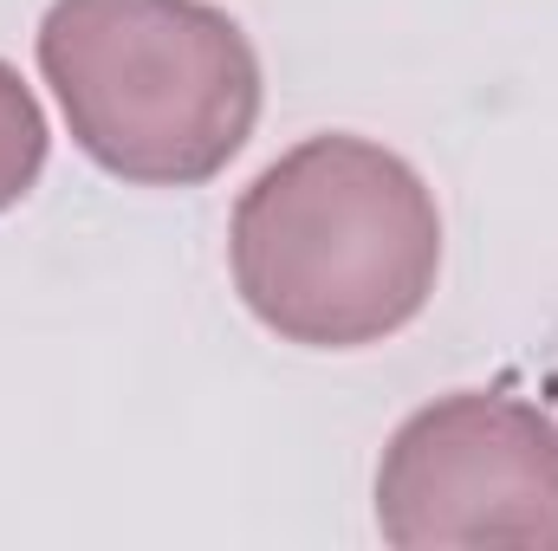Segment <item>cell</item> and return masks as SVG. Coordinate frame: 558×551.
<instances>
[{
	"mask_svg": "<svg viewBox=\"0 0 558 551\" xmlns=\"http://www.w3.org/2000/svg\"><path fill=\"white\" fill-rule=\"evenodd\" d=\"M247 311L305 351H364L403 331L441 273V208L371 137H305L254 175L228 234Z\"/></svg>",
	"mask_w": 558,
	"mask_h": 551,
	"instance_id": "6da1fadb",
	"label": "cell"
},
{
	"mask_svg": "<svg viewBox=\"0 0 558 551\" xmlns=\"http://www.w3.org/2000/svg\"><path fill=\"white\" fill-rule=\"evenodd\" d=\"M39 72L72 143L118 182L202 188L260 124V59L208 0H52Z\"/></svg>",
	"mask_w": 558,
	"mask_h": 551,
	"instance_id": "7a4b0ae2",
	"label": "cell"
},
{
	"mask_svg": "<svg viewBox=\"0 0 558 551\" xmlns=\"http://www.w3.org/2000/svg\"><path fill=\"white\" fill-rule=\"evenodd\" d=\"M377 532L403 551H558V421L500 390L435 396L377 461Z\"/></svg>",
	"mask_w": 558,
	"mask_h": 551,
	"instance_id": "3957f363",
	"label": "cell"
},
{
	"mask_svg": "<svg viewBox=\"0 0 558 551\" xmlns=\"http://www.w3.org/2000/svg\"><path fill=\"white\" fill-rule=\"evenodd\" d=\"M46 143H52V131H46V111H39L33 85L0 59V208H13L39 182Z\"/></svg>",
	"mask_w": 558,
	"mask_h": 551,
	"instance_id": "277c9868",
	"label": "cell"
}]
</instances>
